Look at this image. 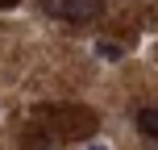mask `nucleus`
Instances as JSON below:
<instances>
[{
    "label": "nucleus",
    "mask_w": 158,
    "mask_h": 150,
    "mask_svg": "<svg viewBox=\"0 0 158 150\" xmlns=\"http://www.w3.org/2000/svg\"><path fill=\"white\" fill-rule=\"evenodd\" d=\"M0 4H13V0H0Z\"/></svg>",
    "instance_id": "5"
},
{
    "label": "nucleus",
    "mask_w": 158,
    "mask_h": 150,
    "mask_svg": "<svg viewBox=\"0 0 158 150\" xmlns=\"http://www.w3.org/2000/svg\"><path fill=\"white\" fill-rule=\"evenodd\" d=\"M137 129H142L146 138H154V142H158V104H150V109L137 113Z\"/></svg>",
    "instance_id": "2"
},
{
    "label": "nucleus",
    "mask_w": 158,
    "mask_h": 150,
    "mask_svg": "<svg viewBox=\"0 0 158 150\" xmlns=\"http://www.w3.org/2000/svg\"><path fill=\"white\" fill-rule=\"evenodd\" d=\"M96 54L100 58H121V46L117 42H96Z\"/></svg>",
    "instance_id": "3"
},
{
    "label": "nucleus",
    "mask_w": 158,
    "mask_h": 150,
    "mask_svg": "<svg viewBox=\"0 0 158 150\" xmlns=\"http://www.w3.org/2000/svg\"><path fill=\"white\" fill-rule=\"evenodd\" d=\"M87 150H108V146H104V142H92V146H87Z\"/></svg>",
    "instance_id": "4"
},
{
    "label": "nucleus",
    "mask_w": 158,
    "mask_h": 150,
    "mask_svg": "<svg viewBox=\"0 0 158 150\" xmlns=\"http://www.w3.org/2000/svg\"><path fill=\"white\" fill-rule=\"evenodd\" d=\"M42 8L58 21H92L104 13V0H42Z\"/></svg>",
    "instance_id": "1"
}]
</instances>
